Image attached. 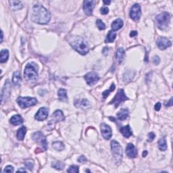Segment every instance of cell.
Instances as JSON below:
<instances>
[{
  "mask_svg": "<svg viewBox=\"0 0 173 173\" xmlns=\"http://www.w3.org/2000/svg\"><path fill=\"white\" fill-rule=\"evenodd\" d=\"M147 155H148V152H147V151H144V152H143V155H142V156L143 157H146Z\"/></svg>",
  "mask_w": 173,
  "mask_h": 173,
  "instance_id": "obj_47",
  "label": "cell"
},
{
  "mask_svg": "<svg viewBox=\"0 0 173 173\" xmlns=\"http://www.w3.org/2000/svg\"><path fill=\"white\" fill-rule=\"evenodd\" d=\"M23 121H24L23 118H22L21 115L16 114V115H14V116L12 117L10 120V122L12 124L16 126V125L21 124L23 122Z\"/></svg>",
  "mask_w": 173,
  "mask_h": 173,
  "instance_id": "obj_19",
  "label": "cell"
},
{
  "mask_svg": "<svg viewBox=\"0 0 173 173\" xmlns=\"http://www.w3.org/2000/svg\"><path fill=\"white\" fill-rule=\"evenodd\" d=\"M27 133V129L25 127H22L17 131V138L20 141H23L25 138V134Z\"/></svg>",
  "mask_w": 173,
  "mask_h": 173,
  "instance_id": "obj_27",
  "label": "cell"
},
{
  "mask_svg": "<svg viewBox=\"0 0 173 173\" xmlns=\"http://www.w3.org/2000/svg\"><path fill=\"white\" fill-rule=\"evenodd\" d=\"M157 45H158V48L162 50L166 49L167 47L171 46V42L168 40V39L165 38V37H160L157 40Z\"/></svg>",
  "mask_w": 173,
  "mask_h": 173,
  "instance_id": "obj_15",
  "label": "cell"
},
{
  "mask_svg": "<svg viewBox=\"0 0 173 173\" xmlns=\"http://www.w3.org/2000/svg\"><path fill=\"white\" fill-rule=\"evenodd\" d=\"M116 34L114 33V31H110L108 32V35H107L106 39V43H112L114 42L115 39H116Z\"/></svg>",
  "mask_w": 173,
  "mask_h": 173,
  "instance_id": "obj_29",
  "label": "cell"
},
{
  "mask_svg": "<svg viewBox=\"0 0 173 173\" xmlns=\"http://www.w3.org/2000/svg\"><path fill=\"white\" fill-rule=\"evenodd\" d=\"M48 113H49V110L47 108H41L38 110V112H37V114H35V118L37 120L39 121H43L45 120L48 116Z\"/></svg>",
  "mask_w": 173,
  "mask_h": 173,
  "instance_id": "obj_12",
  "label": "cell"
},
{
  "mask_svg": "<svg viewBox=\"0 0 173 173\" xmlns=\"http://www.w3.org/2000/svg\"><path fill=\"white\" fill-rule=\"evenodd\" d=\"M129 98L125 95L124 91L122 89H119L117 92L116 95H115L114 99H112V100L110 101V104H114L115 108H117L121 103L124 102V101L128 100Z\"/></svg>",
  "mask_w": 173,
  "mask_h": 173,
  "instance_id": "obj_7",
  "label": "cell"
},
{
  "mask_svg": "<svg viewBox=\"0 0 173 173\" xmlns=\"http://www.w3.org/2000/svg\"><path fill=\"white\" fill-rule=\"evenodd\" d=\"M111 149H112V155L114 156L115 162L116 164H120L122 159V148L120 145L116 141L113 140L111 142Z\"/></svg>",
  "mask_w": 173,
  "mask_h": 173,
  "instance_id": "obj_4",
  "label": "cell"
},
{
  "mask_svg": "<svg viewBox=\"0 0 173 173\" xmlns=\"http://www.w3.org/2000/svg\"><path fill=\"white\" fill-rule=\"evenodd\" d=\"M33 139L37 143L41 144V146L43 149V150H46L47 149V142L46 140V138L44 136V135L40 131L35 133L33 135Z\"/></svg>",
  "mask_w": 173,
  "mask_h": 173,
  "instance_id": "obj_8",
  "label": "cell"
},
{
  "mask_svg": "<svg viewBox=\"0 0 173 173\" xmlns=\"http://www.w3.org/2000/svg\"><path fill=\"white\" fill-rule=\"evenodd\" d=\"M108 51H109V48L108 47H104L102 50V53L103 54H104V55H107L108 54Z\"/></svg>",
  "mask_w": 173,
  "mask_h": 173,
  "instance_id": "obj_44",
  "label": "cell"
},
{
  "mask_svg": "<svg viewBox=\"0 0 173 173\" xmlns=\"http://www.w3.org/2000/svg\"><path fill=\"white\" fill-rule=\"evenodd\" d=\"M100 128L101 134H102L103 138L106 140L110 139L112 135V129H111L110 127L108 125L105 124V123H103V124H101Z\"/></svg>",
  "mask_w": 173,
  "mask_h": 173,
  "instance_id": "obj_11",
  "label": "cell"
},
{
  "mask_svg": "<svg viewBox=\"0 0 173 173\" xmlns=\"http://www.w3.org/2000/svg\"><path fill=\"white\" fill-rule=\"evenodd\" d=\"M57 95H58L59 99L62 101H66L68 99L67 97V92L66 90L64 89H59L58 93H57Z\"/></svg>",
  "mask_w": 173,
  "mask_h": 173,
  "instance_id": "obj_31",
  "label": "cell"
},
{
  "mask_svg": "<svg viewBox=\"0 0 173 173\" xmlns=\"http://www.w3.org/2000/svg\"><path fill=\"white\" fill-rule=\"evenodd\" d=\"M137 35V32L135 31H133L130 33V36L131 37H135V36H136Z\"/></svg>",
  "mask_w": 173,
  "mask_h": 173,
  "instance_id": "obj_46",
  "label": "cell"
},
{
  "mask_svg": "<svg viewBox=\"0 0 173 173\" xmlns=\"http://www.w3.org/2000/svg\"><path fill=\"white\" fill-rule=\"evenodd\" d=\"M124 55H125L124 49L122 48V47L118 48L116 53V57L117 61H118V62L119 64H120L123 61V59H124Z\"/></svg>",
  "mask_w": 173,
  "mask_h": 173,
  "instance_id": "obj_25",
  "label": "cell"
},
{
  "mask_svg": "<svg viewBox=\"0 0 173 173\" xmlns=\"http://www.w3.org/2000/svg\"><path fill=\"white\" fill-rule=\"evenodd\" d=\"M158 27L160 29L164 30L168 27L169 23L170 21V14L168 12H162L157 16L156 18Z\"/></svg>",
  "mask_w": 173,
  "mask_h": 173,
  "instance_id": "obj_5",
  "label": "cell"
},
{
  "mask_svg": "<svg viewBox=\"0 0 173 173\" xmlns=\"http://www.w3.org/2000/svg\"><path fill=\"white\" fill-rule=\"evenodd\" d=\"M32 21L35 23L45 25L51 19V14L46 8L41 5H35L32 9Z\"/></svg>",
  "mask_w": 173,
  "mask_h": 173,
  "instance_id": "obj_1",
  "label": "cell"
},
{
  "mask_svg": "<svg viewBox=\"0 0 173 173\" xmlns=\"http://www.w3.org/2000/svg\"><path fill=\"white\" fill-rule=\"evenodd\" d=\"M135 75V71L130 70H127L126 72L124 73L123 80H124L125 82H130V81H132V79H133V77H134Z\"/></svg>",
  "mask_w": 173,
  "mask_h": 173,
  "instance_id": "obj_23",
  "label": "cell"
},
{
  "mask_svg": "<svg viewBox=\"0 0 173 173\" xmlns=\"http://www.w3.org/2000/svg\"><path fill=\"white\" fill-rule=\"evenodd\" d=\"M3 172H14V168L12 166H8L5 168Z\"/></svg>",
  "mask_w": 173,
  "mask_h": 173,
  "instance_id": "obj_40",
  "label": "cell"
},
{
  "mask_svg": "<svg viewBox=\"0 0 173 173\" xmlns=\"http://www.w3.org/2000/svg\"><path fill=\"white\" fill-rule=\"evenodd\" d=\"M74 104L75 106L77 107V108L83 109V110H85L90 107V103L87 99H77L75 101Z\"/></svg>",
  "mask_w": 173,
  "mask_h": 173,
  "instance_id": "obj_14",
  "label": "cell"
},
{
  "mask_svg": "<svg viewBox=\"0 0 173 173\" xmlns=\"http://www.w3.org/2000/svg\"><path fill=\"white\" fill-rule=\"evenodd\" d=\"M21 81H22V78L21 76V74L18 71H16L14 73L13 75V78H12V82L16 86H20L21 84Z\"/></svg>",
  "mask_w": 173,
  "mask_h": 173,
  "instance_id": "obj_26",
  "label": "cell"
},
{
  "mask_svg": "<svg viewBox=\"0 0 173 173\" xmlns=\"http://www.w3.org/2000/svg\"><path fill=\"white\" fill-rule=\"evenodd\" d=\"M85 79L89 85H93L99 81V77L97 73L94 72H91L87 73L85 76Z\"/></svg>",
  "mask_w": 173,
  "mask_h": 173,
  "instance_id": "obj_10",
  "label": "cell"
},
{
  "mask_svg": "<svg viewBox=\"0 0 173 173\" xmlns=\"http://www.w3.org/2000/svg\"><path fill=\"white\" fill-rule=\"evenodd\" d=\"M10 91H11V85L10 81L8 80L5 82V86L3 87L2 92H1V102H3V98H8L10 95Z\"/></svg>",
  "mask_w": 173,
  "mask_h": 173,
  "instance_id": "obj_17",
  "label": "cell"
},
{
  "mask_svg": "<svg viewBox=\"0 0 173 173\" xmlns=\"http://www.w3.org/2000/svg\"><path fill=\"white\" fill-rule=\"evenodd\" d=\"M129 116V110L127 108H122L117 114V117L118 120H124Z\"/></svg>",
  "mask_w": 173,
  "mask_h": 173,
  "instance_id": "obj_20",
  "label": "cell"
},
{
  "mask_svg": "<svg viewBox=\"0 0 173 173\" xmlns=\"http://www.w3.org/2000/svg\"><path fill=\"white\" fill-rule=\"evenodd\" d=\"M70 44L72 47V48L80 54L85 55L89 51V47L87 41L81 37H76V38L72 39Z\"/></svg>",
  "mask_w": 173,
  "mask_h": 173,
  "instance_id": "obj_2",
  "label": "cell"
},
{
  "mask_svg": "<svg viewBox=\"0 0 173 173\" xmlns=\"http://www.w3.org/2000/svg\"><path fill=\"white\" fill-rule=\"evenodd\" d=\"M160 57L157 56V55H155V56L153 57V63H154L155 65H158V64L160 63Z\"/></svg>",
  "mask_w": 173,
  "mask_h": 173,
  "instance_id": "obj_41",
  "label": "cell"
},
{
  "mask_svg": "<svg viewBox=\"0 0 173 173\" xmlns=\"http://www.w3.org/2000/svg\"><path fill=\"white\" fill-rule=\"evenodd\" d=\"M100 12L101 14L103 15H106L107 14H108L109 12V9L108 7H102L100 9Z\"/></svg>",
  "mask_w": 173,
  "mask_h": 173,
  "instance_id": "obj_37",
  "label": "cell"
},
{
  "mask_svg": "<svg viewBox=\"0 0 173 173\" xmlns=\"http://www.w3.org/2000/svg\"><path fill=\"white\" fill-rule=\"evenodd\" d=\"M155 137H156V135H155V134L154 133H150L148 134V142H152L153 140L154 139H155Z\"/></svg>",
  "mask_w": 173,
  "mask_h": 173,
  "instance_id": "obj_39",
  "label": "cell"
},
{
  "mask_svg": "<svg viewBox=\"0 0 173 173\" xmlns=\"http://www.w3.org/2000/svg\"><path fill=\"white\" fill-rule=\"evenodd\" d=\"M115 85L114 84V83H112V85H111L110 88L109 89V90L108 89V90H106L105 91H103V92L102 93V96H103V99H106L107 97L109 95H110V93L112 92V91H113L115 89Z\"/></svg>",
  "mask_w": 173,
  "mask_h": 173,
  "instance_id": "obj_34",
  "label": "cell"
},
{
  "mask_svg": "<svg viewBox=\"0 0 173 173\" xmlns=\"http://www.w3.org/2000/svg\"><path fill=\"white\" fill-rule=\"evenodd\" d=\"M78 161H79V162H81V163H85V162H87V158H85V157L84 156H80V157H79V158Z\"/></svg>",
  "mask_w": 173,
  "mask_h": 173,
  "instance_id": "obj_42",
  "label": "cell"
},
{
  "mask_svg": "<svg viewBox=\"0 0 173 173\" xmlns=\"http://www.w3.org/2000/svg\"><path fill=\"white\" fill-rule=\"evenodd\" d=\"M86 172H90V170H86Z\"/></svg>",
  "mask_w": 173,
  "mask_h": 173,
  "instance_id": "obj_52",
  "label": "cell"
},
{
  "mask_svg": "<svg viewBox=\"0 0 173 173\" xmlns=\"http://www.w3.org/2000/svg\"><path fill=\"white\" fill-rule=\"evenodd\" d=\"M25 166L27 168H29V170H31L32 169H33V163L31 160H29V161H27V162H25Z\"/></svg>",
  "mask_w": 173,
  "mask_h": 173,
  "instance_id": "obj_38",
  "label": "cell"
},
{
  "mask_svg": "<svg viewBox=\"0 0 173 173\" xmlns=\"http://www.w3.org/2000/svg\"><path fill=\"white\" fill-rule=\"evenodd\" d=\"M126 154L129 158H134L137 156V151L135 146L132 144H129L127 146Z\"/></svg>",
  "mask_w": 173,
  "mask_h": 173,
  "instance_id": "obj_16",
  "label": "cell"
},
{
  "mask_svg": "<svg viewBox=\"0 0 173 173\" xmlns=\"http://www.w3.org/2000/svg\"><path fill=\"white\" fill-rule=\"evenodd\" d=\"M165 106H166V107L172 106V98H170V99L169 100L168 102L165 103Z\"/></svg>",
  "mask_w": 173,
  "mask_h": 173,
  "instance_id": "obj_45",
  "label": "cell"
},
{
  "mask_svg": "<svg viewBox=\"0 0 173 173\" xmlns=\"http://www.w3.org/2000/svg\"><path fill=\"white\" fill-rule=\"evenodd\" d=\"M103 2L105 4H106V5L108 4H108H110L111 1H106V0H104V1H103Z\"/></svg>",
  "mask_w": 173,
  "mask_h": 173,
  "instance_id": "obj_48",
  "label": "cell"
},
{
  "mask_svg": "<svg viewBox=\"0 0 173 173\" xmlns=\"http://www.w3.org/2000/svg\"><path fill=\"white\" fill-rule=\"evenodd\" d=\"M10 4L11 9L14 11L19 10L23 8V5L21 1H10Z\"/></svg>",
  "mask_w": 173,
  "mask_h": 173,
  "instance_id": "obj_22",
  "label": "cell"
},
{
  "mask_svg": "<svg viewBox=\"0 0 173 173\" xmlns=\"http://www.w3.org/2000/svg\"><path fill=\"white\" fill-rule=\"evenodd\" d=\"M96 25L97 26V27H98V29L99 30H103L106 29V25H105V24L102 22V21L100 19L97 20Z\"/></svg>",
  "mask_w": 173,
  "mask_h": 173,
  "instance_id": "obj_35",
  "label": "cell"
},
{
  "mask_svg": "<svg viewBox=\"0 0 173 173\" xmlns=\"http://www.w3.org/2000/svg\"><path fill=\"white\" fill-rule=\"evenodd\" d=\"M110 118L111 120L114 121V122H115V118H113V117H110Z\"/></svg>",
  "mask_w": 173,
  "mask_h": 173,
  "instance_id": "obj_51",
  "label": "cell"
},
{
  "mask_svg": "<svg viewBox=\"0 0 173 173\" xmlns=\"http://www.w3.org/2000/svg\"><path fill=\"white\" fill-rule=\"evenodd\" d=\"M3 31H1V42H2V41H3Z\"/></svg>",
  "mask_w": 173,
  "mask_h": 173,
  "instance_id": "obj_50",
  "label": "cell"
},
{
  "mask_svg": "<svg viewBox=\"0 0 173 173\" xmlns=\"http://www.w3.org/2000/svg\"><path fill=\"white\" fill-rule=\"evenodd\" d=\"M18 171V172H27V171H26L25 170H24V169H19Z\"/></svg>",
  "mask_w": 173,
  "mask_h": 173,
  "instance_id": "obj_49",
  "label": "cell"
},
{
  "mask_svg": "<svg viewBox=\"0 0 173 173\" xmlns=\"http://www.w3.org/2000/svg\"><path fill=\"white\" fill-rule=\"evenodd\" d=\"M52 147L54 150H57V151H62L63 150H64L65 147L64 145L63 144L62 142H55L52 144Z\"/></svg>",
  "mask_w": 173,
  "mask_h": 173,
  "instance_id": "obj_32",
  "label": "cell"
},
{
  "mask_svg": "<svg viewBox=\"0 0 173 173\" xmlns=\"http://www.w3.org/2000/svg\"><path fill=\"white\" fill-rule=\"evenodd\" d=\"M67 172H72V173H76V172H79V167L77 166H75V165H72V166H70V168L68 169Z\"/></svg>",
  "mask_w": 173,
  "mask_h": 173,
  "instance_id": "obj_36",
  "label": "cell"
},
{
  "mask_svg": "<svg viewBox=\"0 0 173 173\" xmlns=\"http://www.w3.org/2000/svg\"><path fill=\"white\" fill-rule=\"evenodd\" d=\"M95 7L94 2L93 1H89V0H86L83 2V10L87 15L91 16L92 14L93 10Z\"/></svg>",
  "mask_w": 173,
  "mask_h": 173,
  "instance_id": "obj_13",
  "label": "cell"
},
{
  "mask_svg": "<svg viewBox=\"0 0 173 173\" xmlns=\"http://www.w3.org/2000/svg\"><path fill=\"white\" fill-rule=\"evenodd\" d=\"M38 67L35 63H29L26 66L25 72V79L29 81H35L38 77Z\"/></svg>",
  "mask_w": 173,
  "mask_h": 173,
  "instance_id": "obj_3",
  "label": "cell"
},
{
  "mask_svg": "<svg viewBox=\"0 0 173 173\" xmlns=\"http://www.w3.org/2000/svg\"><path fill=\"white\" fill-rule=\"evenodd\" d=\"M51 166H52L53 168L56 169V170H62L65 164L64 163L61 162V161H56V162H53Z\"/></svg>",
  "mask_w": 173,
  "mask_h": 173,
  "instance_id": "obj_33",
  "label": "cell"
},
{
  "mask_svg": "<svg viewBox=\"0 0 173 173\" xmlns=\"http://www.w3.org/2000/svg\"><path fill=\"white\" fill-rule=\"evenodd\" d=\"M120 131L123 136L124 137H127V138H129V137H130L132 135V131H131V127L129 125H127V126L122 127L120 129Z\"/></svg>",
  "mask_w": 173,
  "mask_h": 173,
  "instance_id": "obj_24",
  "label": "cell"
},
{
  "mask_svg": "<svg viewBox=\"0 0 173 173\" xmlns=\"http://www.w3.org/2000/svg\"><path fill=\"white\" fill-rule=\"evenodd\" d=\"M158 148L161 151H166L167 150V144L166 139L162 137L158 141Z\"/></svg>",
  "mask_w": 173,
  "mask_h": 173,
  "instance_id": "obj_30",
  "label": "cell"
},
{
  "mask_svg": "<svg viewBox=\"0 0 173 173\" xmlns=\"http://www.w3.org/2000/svg\"><path fill=\"white\" fill-rule=\"evenodd\" d=\"M9 57V51L8 49H2L1 51V59H0V62L1 63L6 62L8 61V59Z\"/></svg>",
  "mask_w": 173,
  "mask_h": 173,
  "instance_id": "obj_28",
  "label": "cell"
},
{
  "mask_svg": "<svg viewBox=\"0 0 173 173\" xmlns=\"http://www.w3.org/2000/svg\"><path fill=\"white\" fill-rule=\"evenodd\" d=\"M123 26V21L122 19L118 18L112 23V31H116L120 29Z\"/></svg>",
  "mask_w": 173,
  "mask_h": 173,
  "instance_id": "obj_21",
  "label": "cell"
},
{
  "mask_svg": "<svg viewBox=\"0 0 173 173\" xmlns=\"http://www.w3.org/2000/svg\"><path fill=\"white\" fill-rule=\"evenodd\" d=\"M53 122H62L65 120V116L61 110H57L53 113L51 116Z\"/></svg>",
  "mask_w": 173,
  "mask_h": 173,
  "instance_id": "obj_18",
  "label": "cell"
},
{
  "mask_svg": "<svg viewBox=\"0 0 173 173\" xmlns=\"http://www.w3.org/2000/svg\"><path fill=\"white\" fill-rule=\"evenodd\" d=\"M161 106H162V104H161V103L158 102V103H156V105H155V106H154L155 110H156V111H159V110H160V108H161Z\"/></svg>",
  "mask_w": 173,
  "mask_h": 173,
  "instance_id": "obj_43",
  "label": "cell"
},
{
  "mask_svg": "<svg viewBox=\"0 0 173 173\" xmlns=\"http://www.w3.org/2000/svg\"><path fill=\"white\" fill-rule=\"evenodd\" d=\"M17 103L21 108H26L37 104V99L31 97H19L17 99Z\"/></svg>",
  "mask_w": 173,
  "mask_h": 173,
  "instance_id": "obj_6",
  "label": "cell"
},
{
  "mask_svg": "<svg viewBox=\"0 0 173 173\" xmlns=\"http://www.w3.org/2000/svg\"><path fill=\"white\" fill-rule=\"evenodd\" d=\"M142 14V10H141V6L139 4L133 5L131 8L130 11V16L134 21H139Z\"/></svg>",
  "mask_w": 173,
  "mask_h": 173,
  "instance_id": "obj_9",
  "label": "cell"
}]
</instances>
